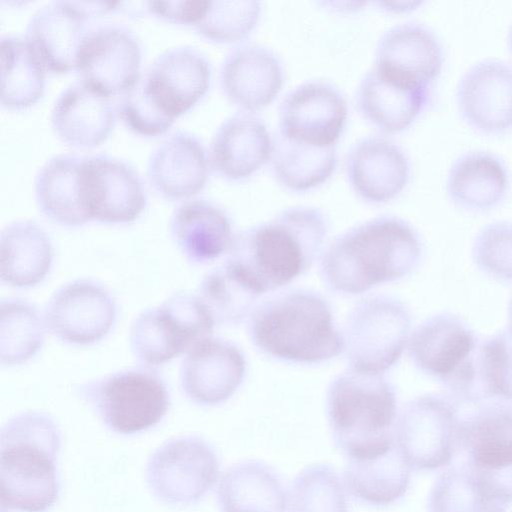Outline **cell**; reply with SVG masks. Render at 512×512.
I'll return each mask as SVG.
<instances>
[{"label":"cell","mask_w":512,"mask_h":512,"mask_svg":"<svg viewBox=\"0 0 512 512\" xmlns=\"http://www.w3.org/2000/svg\"><path fill=\"white\" fill-rule=\"evenodd\" d=\"M215 325L199 296L180 292L138 315L130 328V346L141 362L157 366L211 337Z\"/></svg>","instance_id":"obj_7"},{"label":"cell","mask_w":512,"mask_h":512,"mask_svg":"<svg viewBox=\"0 0 512 512\" xmlns=\"http://www.w3.org/2000/svg\"><path fill=\"white\" fill-rule=\"evenodd\" d=\"M45 325L38 308L25 300L8 299L0 304V361L22 364L42 347Z\"/></svg>","instance_id":"obj_38"},{"label":"cell","mask_w":512,"mask_h":512,"mask_svg":"<svg viewBox=\"0 0 512 512\" xmlns=\"http://www.w3.org/2000/svg\"><path fill=\"white\" fill-rule=\"evenodd\" d=\"M421 254V240L411 224L380 216L337 237L321 257L320 275L334 292L358 295L409 275Z\"/></svg>","instance_id":"obj_2"},{"label":"cell","mask_w":512,"mask_h":512,"mask_svg":"<svg viewBox=\"0 0 512 512\" xmlns=\"http://www.w3.org/2000/svg\"><path fill=\"white\" fill-rule=\"evenodd\" d=\"M451 394L466 403L512 399V333L499 332L478 343L446 384Z\"/></svg>","instance_id":"obj_25"},{"label":"cell","mask_w":512,"mask_h":512,"mask_svg":"<svg viewBox=\"0 0 512 512\" xmlns=\"http://www.w3.org/2000/svg\"><path fill=\"white\" fill-rule=\"evenodd\" d=\"M82 393L105 425L123 435L154 427L170 406L164 381L147 368H131L107 375L86 384Z\"/></svg>","instance_id":"obj_8"},{"label":"cell","mask_w":512,"mask_h":512,"mask_svg":"<svg viewBox=\"0 0 512 512\" xmlns=\"http://www.w3.org/2000/svg\"><path fill=\"white\" fill-rule=\"evenodd\" d=\"M152 494L161 502L186 506L199 501L219 480V461L204 439L185 435L161 444L145 470Z\"/></svg>","instance_id":"obj_9"},{"label":"cell","mask_w":512,"mask_h":512,"mask_svg":"<svg viewBox=\"0 0 512 512\" xmlns=\"http://www.w3.org/2000/svg\"><path fill=\"white\" fill-rule=\"evenodd\" d=\"M273 137L257 116L242 112L224 120L209 150L211 166L230 180L249 177L271 158Z\"/></svg>","instance_id":"obj_26"},{"label":"cell","mask_w":512,"mask_h":512,"mask_svg":"<svg viewBox=\"0 0 512 512\" xmlns=\"http://www.w3.org/2000/svg\"><path fill=\"white\" fill-rule=\"evenodd\" d=\"M346 171L359 196L382 203L395 198L406 187L410 162L399 145L387 137L374 135L352 146L346 159Z\"/></svg>","instance_id":"obj_20"},{"label":"cell","mask_w":512,"mask_h":512,"mask_svg":"<svg viewBox=\"0 0 512 512\" xmlns=\"http://www.w3.org/2000/svg\"><path fill=\"white\" fill-rule=\"evenodd\" d=\"M410 329L411 315L401 301L386 295L361 299L350 310L344 329L350 369L382 375L400 359Z\"/></svg>","instance_id":"obj_6"},{"label":"cell","mask_w":512,"mask_h":512,"mask_svg":"<svg viewBox=\"0 0 512 512\" xmlns=\"http://www.w3.org/2000/svg\"><path fill=\"white\" fill-rule=\"evenodd\" d=\"M81 159L72 154L55 155L35 176L34 194L39 210L62 226L78 227L90 221L81 200Z\"/></svg>","instance_id":"obj_32"},{"label":"cell","mask_w":512,"mask_h":512,"mask_svg":"<svg viewBox=\"0 0 512 512\" xmlns=\"http://www.w3.org/2000/svg\"><path fill=\"white\" fill-rule=\"evenodd\" d=\"M322 4L330 9L341 11V12H350L357 11L366 5V2L363 1H327L322 2Z\"/></svg>","instance_id":"obj_46"},{"label":"cell","mask_w":512,"mask_h":512,"mask_svg":"<svg viewBox=\"0 0 512 512\" xmlns=\"http://www.w3.org/2000/svg\"><path fill=\"white\" fill-rule=\"evenodd\" d=\"M456 105L473 129L497 134L512 129V65L486 58L469 66L456 86Z\"/></svg>","instance_id":"obj_15"},{"label":"cell","mask_w":512,"mask_h":512,"mask_svg":"<svg viewBox=\"0 0 512 512\" xmlns=\"http://www.w3.org/2000/svg\"><path fill=\"white\" fill-rule=\"evenodd\" d=\"M270 160L281 184L294 191H305L331 176L337 163L336 146L308 145L277 133Z\"/></svg>","instance_id":"obj_36"},{"label":"cell","mask_w":512,"mask_h":512,"mask_svg":"<svg viewBox=\"0 0 512 512\" xmlns=\"http://www.w3.org/2000/svg\"><path fill=\"white\" fill-rule=\"evenodd\" d=\"M347 114L346 100L334 85L324 80L305 81L280 103L278 133L308 145L336 146Z\"/></svg>","instance_id":"obj_13"},{"label":"cell","mask_w":512,"mask_h":512,"mask_svg":"<svg viewBox=\"0 0 512 512\" xmlns=\"http://www.w3.org/2000/svg\"><path fill=\"white\" fill-rule=\"evenodd\" d=\"M459 426L450 402L436 395L416 397L397 417L395 442L411 468L436 469L452 459Z\"/></svg>","instance_id":"obj_10"},{"label":"cell","mask_w":512,"mask_h":512,"mask_svg":"<svg viewBox=\"0 0 512 512\" xmlns=\"http://www.w3.org/2000/svg\"><path fill=\"white\" fill-rule=\"evenodd\" d=\"M473 259L485 274L512 281V221L485 225L474 240Z\"/></svg>","instance_id":"obj_42"},{"label":"cell","mask_w":512,"mask_h":512,"mask_svg":"<svg viewBox=\"0 0 512 512\" xmlns=\"http://www.w3.org/2000/svg\"><path fill=\"white\" fill-rule=\"evenodd\" d=\"M345 485L327 464L303 469L287 494L289 512H347Z\"/></svg>","instance_id":"obj_40"},{"label":"cell","mask_w":512,"mask_h":512,"mask_svg":"<svg viewBox=\"0 0 512 512\" xmlns=\"http://www.w3.org/2000/svg\"><path fill=\"white\" fill-rule=\"evenodd\" d=\"M58 425L47 414L29 411L9 419L0 434L3 510L45 512L59 497Z\"/></svg>","instance_id":"obj_4"},{"label":"cell","mask_w":512,"mask_h":512,"mask_svg":"<svg viewBox=\"0 0 512 512\" xmlns=\"http://www.w3.org/2000/svg\"><path fill=\"white\" fill-rule=\"evenodd\" d=\"M117 316L116 303L101 284L79 279L59 288L45 308L46 327L59 340L89 345L104 338Z\"/></svg>","instance_id":"obj_14"},{"label":"cell","mask_w":512,"mask_h":512,"mask_svg":"<svg viewBox=\"0 0 512 512\" xmlns=\"http://www.w3.org/2000/svg\"><path fill=\"white\" fill-rule=\"evenodd\" d=\"M199 298L215 324L236 325L250 317L260 297L223 263L203 278Z\"/></svg>","instance_id":"obj_39"},{"label":"cell","mask_w":512,"mask_h":512,"mask_svg":"<svg viewBox=\"0 0 512 512\" xmlns=\"http://www.w3.org/2000/svg\"><path fill=\"white\" fill-rule=\"evenodd\" d=\"M114 122L111 97L81 79L59 93L50 112V124L58 138L79 148L102 143Z\"/></svg>","instance_id":"obj_22"},{"label":"cell","mask_w":512,"mask_h":512,"mask_svg":"<svg viewBox=\"0 0 512 512\" xmlns=\"http://www.w3.org/2000/svg\"><path fill=\"white\" fill-rule=\"evenodd\" d=\"M217 498L222 512H285L287 494L277 474L254 460L228 468L219 478Z\"/></svg>","instance_id":"obj_31"},{"label":"cell","mask_w":512,"mask_h":512,"mask_svg":"<svg viewBox=\"0 0 512 512\" xmlns=\"http://www.w3.org/2000/svg\"><path fill=\"white\" fill-rule=\"evenodd\" d=\"M326 403L334 441L349 459L376 457L394 446L397 398L382 375L349 369L331 381Z\"/></svg>","instance_id":"obj_5"},{"label":"cell","mask_w":512,"mask_h":512,"mask_svg":"<svg viewBox=\"0 0 512 512\" xmlns=\"http://www.w3.org/2000/svg\"><path fill=\"white\" fill-rule=\"evenodd\" d=\"M170 230L180 251L196 264L211 262L228 252L234 238L225 211L203 199L180 204L172 214Z\"/></svg>","instance_id":"obj_29"},{"label":"cell","mask_w":512,"mask_h":512,"mask_svg":"<svg viewBox=\"0 0 512 512\" xmlns=\"http://www.w3.org/2000/svg\"><path fill=\"white\" fill-rule=\"evenodd\" d=\"M459 445L468 465L479 471L512 469V411L501 406L481 409L460 423Z\"/></svg>","instance_id":"obj_33"},{"label":"cell","mask_w":512,"mask_h":512,"mask_svg":"<svg viewBox=\"0 0 512 512\" xmlns=\"http://www.w3.org/2000/svg\"><path fill=\"white\" fill-rule=\"evenodd\" d=\"M328 229L318 208L290 207L235 234L225 263L261 297L290 284L312 266Z\"/></svg>","instance_id":"obj_1"},{"label":"cell","mask_w":512,"mask_h":512,"mask_svg":"<svg viewBox=\"0 0 512 512\" xmlns=\"http://www.w3.org/2000/svg\"><path fill=\"white\" fill-rule=\"evenodd\" d=\"M220 82L227 98L247 111L269 105L283 84V68L270 49L254 43L234 48L224 59Z\"/></svg>","instance_id":"obj_23"},{"label":"cell","mask_w":512,"mask_h":512,"mask_svg":"<svg viewBox=\"0 0 512 512\" xmlns=\"http://www.w3.org/2000/svg\"><path fill=\"white\" fill-rule=\"evenodd\" d=\"M377 4L382 7V9L395 13H403L409 12L417 9L422 1H381L377 2Z\"/></svg>","instance_id":"obj_45"},{"label":"cell","mask_w":512,"mask_h":512,"mask_svg":"<svg viewBox=\"0 0 512 512\" xmlns=\"http://www.w3.org/2000/svg\"><path fill=\"white\" fill-rule=\"evenodd\" d=\"M477 343L475 334L459 317L441 313L426 319L414 330L408 351L420 371L445 384Z\"/></svg>","instance_id":"obj_24"},{"label":"cell","mask_w":512,"mask_h":512,"mask_svg":"<svg viewBox=\"0 0 512 512\" xmlns=\"http://www.w3.org/2000/svg\"><path fill=\"white\" fill-rule=\"evenodd\" d=\"M260 13L259 1H207L194 28L207 39L234 42L245 38L254 29Z\"/></svg>","instance_id":"obj_41"},{"label":"cell","mask_w":512,"mask_h":512,"mask_svg":"<svg viewBox=\"0 0 512 512\" xmlns=\"http://www.w3.org/2000/svg\"><path fill=\"white\" fill-rule=\"evenodd\" d=\"M141 47L127 28L106 25L91 29L79 49V79L100 92L120 95L139 77Z\"/></svg>","instance_id":"obj_17"},{"label":"cell","mask_w":512,"mask_h":512,"mask_svg":"<svg viewBox=\"0 0 512 512\" xmlns=\"http://www.w3.org/2000/svg\"><path fill=\"white\" fill-rule=\"evenodd\" d=\"M444 60L442 43L431 28L405 22L381 36L373 66L399 80L430 87L440 75Z\"/></svg>","instance_id":"obj_19"},{"label":"cell","mask_w":512,"mask_h":512,"mask_svg":"<svg viewBox=\"0 0 512 512\" xmlns=\"http://www.w3.org/2000/svg\"><path fill=\"white\" fill-rule=\"evenodd\" d=\"M53 260L47 233L31 220L7 225L0 238V278L12 287L27 288L42 282Z\"/></svg>","instance_id":"obj_30"},{"label":"cell","mask_w":512,"mask_h":512,"mask_svg":"<svg viewBox=\"0 0 512 512\" xmlns=\"http://www.w3.org/2000/svg\"><path fill=\"white\" fill-rule=\"evenodd\" d=\"M508 502L488 477L471 466L444 473L432 488L430 512H502Z\"/></svg>","instance_id":"obj_37"},{"label":"cell","mask_w":512,"mask_h":512,"mask_svg":"<svg viewBox=\"0 0 512 512\" xmlns=\"http://www.w3.org/2000/svg\"><path fill=\"white\" fill-rule=\"evenodd\" d=\"M136 81L119 95L117 113L124 124L142 136H157L165 133L174 120L164 114L152 101L141 81Z\"/></svg>","instance_id":"obj_43"},{"label":"cell","mask_w":512,"mask_h":512,"mask_svg":"<svg viewBox=\"0 0 512 512\" xmlns=\"http://www.w3.org/2000/svg\"><path fill=\"white\" fill-rule=\"evenodd\" d=\"M510 186L508 168L497 154L472 149L450 164L445 191L458 207L473 212L494 208L506 197Z\"/></svg>","instance_id":"obj_28"},{"label":"cell","mask_w":512,"mask_h":512,"mask_svg":"<svg viewBox=\"0 0 512 512\" xmlns=\"http://www.w3.org/2000/svg\"><path fill=\"white\" fill-rule=\"evenodd\" d=\"M209 155L199 139L186 131H175L152 151L147 163L151 186L170 200L189 198L205 186Z\"/></svg>","instance_id":"obj_21"},{"label":"cell","mask_w":512,"mask_h":512,"mask_svg":"<svg viewBox=\"0 0 512 512\" xmlns=\"http://www.w3.org/2000/svg\"><path fill=\"white\" fill-rule=\"evenodd\" d=\"M79 179L82 204L90 220L130 223L146 207L140 175L121 159L105 154L82 157Z\"/></svg>","instance_id":"obj_11"},{"label":"cell","mask_w":512,"mask_h":512,"mask_svg":"<svg viewBox=\"0 0 512 512\" xmlns=\"http://www.w3.org/2000/svg\"><path fill=\"white\" fill-rule=\"evenodd\" d=\"M143 86L157 107L175 120L208 91L211 67L198 49L181 45L157 55L141 72Z\"/></svg>","instance_id":"obj_16"},{"label":"cell","mask_w":512,"mask_h":512,"mask_svg":"<svg viewBox=\"0 0 512 512\" xmlns=\"http://www.w3.org/2000/svg\"><path fill=\"white\" fill-rule=\"evenodd\" d=\"M115 10V2L52 1L30 17L25 39L46 70L63 73L76 67L87 20Z\"/></svg>","instance_id":"obj_12"},{"label":"cell","mask_w":512,"mask_h":512,"mask_svg":"<svg viewBox=\"0 0 512 512\" xmlns=\"http://www.w3.org/2000/svg\"><path fill=\"white\" fill-rule=\"evenodd\" d=\"M430 100V87L405 82L372 67L356 93L360 112L385 132L407 129Z\"/></svg>","instance_id":"obj_27"},{"label":"cell","mask_w":512,"mask_h":512,"mask_svg":"<svg viewBox=\"0 0 512 512\" xmlns=\"http://www.w3.org/2000/svg\"><path fill=\"white\" fill-rule=\"evenodd\" d=\"M0 102L8 109H25L44 92L45 67L25 39L6 35L0 41Z\"/></svg>","instance_id":"obj_35"},{"label":"cell","mask_w":512,"mask_h":512,"mask_svg":"<svg viewBox=\"0 0 512 512\" xmlns=\"http://www.w3.org/2000/svg\"><path fill=\"white\" fill-rule=\"evenodd\" d=\"M207 1L146 2V11L166 21L192 24L199 21L206 9Z\"/></svg>","instance_id":"obj_44"},{"label":"cell","mask_w":512,"mask_h":512,"mask_svg":"<svg viewBox=\"0 0 512 512\" xmlns=\"http://www.w3.org/2000/svg\"><path fill=\"white\" fill-rule=\"evenodd\" d=\"M248 331L258 350L287 363L320 364L344 350L329 303L308 289L283 291L257 304Z\"/></svg>","instance_id":"obj_3"},{"label":"cell","mask_w":512,"mask_h":512,"mask_svg":"<svg viewBox=\"0 0 512 512\" xmlns=\"http://www.w3.org/2000/svg\"><path fill=\"white\" fill-rule=\"evenodd\" d=\"M508 322H509V331L512 333V298L508 308Z\"/></svg>","instance_id":"obj_48"},{"label":"cell","mask_w":512,"mask_h":512,"mask_svg":"<svg viewBox=\"0 0 512 512\" xmlns=\"http://www.w3.org/2000/svg\"><path fill=\"white\" fill-rule=\"evenodd\" d=\"M506 41H507V47H508L509 53L512 56V23L508 29Z\"/></svg>","instance_id":"obj_47"},{"label":"cell","mask_w":512,"mask_h":512,"mask_svg":"<svg viewBox=\"0 0 512 512\" xmlns=\"http://www.w3.org/2000/svg\"><path fill=\"white\" fill-rule=\"evenodd\" d=\"M246 370V358L235 344L211 336L188 351L180 369V384L194 403L214 406L233 396Z\"/></svg>","instance_id":"obj_18"},{"label":"cell","mask_w":512,"mask_h":512,"mask_svg":"<svg viewBox=\"0 0 512 512\" xmlns=\"http://www.w3.org/2000/svg\"><path fill=\"white\" fill-rule=\"evenodd\" d=\"M411 466L396 442L372 458L349 459L344 485L357 499L371 505H389L401 498L409 485Z\"/></svg>","instance_id":"obj_34"}]
</instances>
